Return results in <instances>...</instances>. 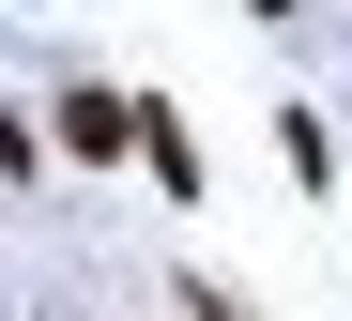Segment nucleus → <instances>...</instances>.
<instances>
[{"mask_svg": "<svg viewBox=\"0 0 352 321\" xmlns=\"http://www.w3.org/2000/svg\"><path fill=\"white\" fill-rule=\"evenodd\" d=\"M138 122H153V92H107V77H77L62 107H46V153H92V168H123V153H138Z\"/></svg>", "mask_w": 352, "mask_h": 321, "instance_id": "nucleus-1", "label": "nucleus"}, {"mask_svg": "<svg viewBox=\"0 0 352 321\" xmlns=\"http://www.w3.org/2000/svg\"><path fill=\"white\" fill-rule=\"evenodd\" d=\"M138 168L168 184V199H199V138H184V107H168V92H153V122H138Z\"/></svg>", "mask_w": 352, "mask_h": 321, "instance_id": "nucleus-2", "label": "nucleus"}]
</instances>
